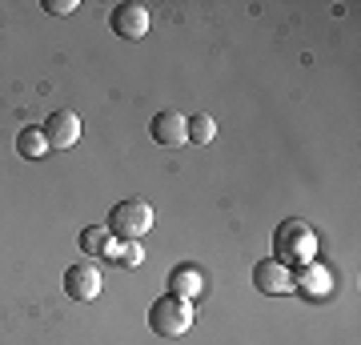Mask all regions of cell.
Segmentation results:
<instances>
[{
	"instance_id": "1",
	"label": "cell",
	"mask_w": 361,
	"mask_h": 345,
	"mask_svg": "<svg viewBox=\"0 0 361 345\" xmlns=\"http://www.w3.org/2000/svg\"><path fill=\"white\" fill-rule=\"evenodd\" d=\"M273 249H277L281 265H313L317 237H313V229L305 221H281L277 233H273Z\"/></svg>"
},
{
	"instance_id": "2",
	"label": "cell",
	"mask_w": 361,
	"mask_h": 345,
	"mask_svg": "<svg viewBox=\"0 0 361 345\" xmlns=\"http://www.w3.org/2000/svg\"><path fill=\"white\" fill-rule=\"evenodd\" d=\"M104 229L113 233V237H121V241H137V237H145V233L153 229V209H149L145 201H137V197L116 201Z\"/></svg>"
},
{
	"instance_id": "3",
	"label": "cell",
	"mask_w": 361,
	"mask_h": 345,
	"mask_svg": "<svg viewBox=\"0 0 361 345\" xmlns=\"http://www.w3.org/2000/svg\"><path fill=\"white\" fill-rule=\"evenodd\" d=\"M193 325V301H180V297H161L149 309V329L157 337H185Z\"/></svg>"
},
{
	"instance_id": "4",
	"label": "cell",
	"mask_w": 361,
	"mask_h": 345,
	"mask_svg": "<svg viewBox=\"0 0 361 345\" xmlns=\"http://www.w3.org/2000/svg\"><path fill=\"white\" fill-rule=\"evenodd\" d=\"M253 285H257L261 293H269V297H281V293H293V289H297L293 269L281 265L277 257H265V261L253 265Z\"/></svg>"
},
{
	"instance_id": "5",
	"label": "cell",
	"mask_w": 361,
	"mask_h": 345,
	"mask_svg": "<svg viewBox=\"0 0 361 345\" xmlns=\"http://www.w3.org/2000/svg\"><path fill=\"white\" fill-rule=\"evenodd\" d=\"M109 25H113V32L121 40H141L149 32V8L137 4V0H121L113 8V16H109Z\"/></svg>"
},
{
	"instance_id": "6",
	"label": "cell",
	"mask_w": 361,
	"mask_h": 345,
	"mask_svg": "<svg viewBox=\"0 0 361 345\" xmlns=\"http://www.w3.org/2000/svg\"><path fill=\"white\" fill-rule=\"evenodd\" d=\"M44 141H49V149H56V153H65V149H73V145L80 141V116L77 113H52L49 121H44Z\"/></svg>"
},
{
	"instance_id": "7",
	"label": "cell",
	"mask_w": 361,
	"mask_h": 345,
	"mask_svg": "<svg viewBox=\"0 0 361 345\" xmlns=\"http://www.w3.org/2000/svg\"><path fill=\"white\" fill-rule=\"evenodd\" d=\"M65 293L73 301H92V297L101 293V273H97V265H89V261L68 265L65 269Z\"/></svg>"
},
{
	"instance_id": "8",
	"label": "cell",
	"mask_w": 361,
	"mask_h": 345,
	"mask_svg": "<svg viewBox=\"0 0 361 345\" xmlns=\"http://www.w3.org/2000/svg\"><path fill=\"white\" fill-rule=\"evenodd\" d=\"M185 125H189V116H185V113H157L153 121H149V133H153L157 145H165V149H180V145H189Z\"/></svg>"
},
{
	"instance_id": "9",
	"label": "cell",
	"mask_w": 361,
	"mask_h": 345,
	"mask_svg": "<svg viewBox=\"0 0 361 345\" xmlns=\"http://www.w3.org/2000/svg\"><path fill=\"white\" fill-rule=\"evenodd\" d=\"M201 289H205V273H201L197 265H177L173 273H169V297L193 301Z\"/></svg>"
},
{
	"instance_id": "10",
	"label": "cell",
	"mask_w": 361,
	"mask_h": 345,
	"mask_svg": "<svg viewBox=\"0 0 361 345\" xmlns=\"http://www.w3.org/2000/svg\"><path fill=\"white\" fill-rule=\"evenodd\" d=\"M80 249H85L89 257H109V249H113V233L104 229V225L80 229Z\"/></svg>"
},
{
	"instance_id": "11",
	"label": "cell",
	"mask_w": 361,
	"mask_h": 345,
	"mask_svg": "<svg viewBox=\"0 0 361 345\" xmlns=\"http://www.w3.org/2000/svg\"><path fill=\"white\" fill-rule=\"evenodd\" d=\"M16 153L25 157V161H37V157H44V153H49L44 133H40V128H20V133H16Z\"/></svg>"
},
{
	"instance_id": "12",
	"label": "cell",
	"mask_w": 361,
	"mask_h": 345,
	"mask_svg": "<svg viewBox=\"0 0 361 345\" xmlns=\"http://www.w3.org/2000/svg\"><path fill=\"white\" fill-rule=\"evenodd\" d=\"M185 133H189V141L193 145H209L213 137H217V121L209 113H193L189 116V125H185Z\"/></svg>"
},
{
	"instance_id": "13",
	"label": "cell",
	"mask_w": 361,
	"mask_h": 345,
	"mask_svg": "<svg viewBox=\"0 0 361 345\" xmlns=\"http://www.w3.org/2000/svg\"><path fill=\"white\" fill-rule=\"evenodd\" d=\"M109 257H113V261H116L121 269H137V265L145 261V249H141L137 241H121V245L113 241V249H109Z\"/></svg>"
},
{
	"instance_id": "14",
	"label": "cell",
	"mask_w": 361,
	"mask_h": 345,
	"mask_svg": "<svg viewBox=\"0 0 361 345\" xmlns=\"http://www.w3.org/2000/svg\"><path fill=\"white\" fill-rule=\"evenodd\" d=\"M293 282L301 285V289H310L313 297L329 293V273H325V269H317V265H310L305 273H301V277H293Z\"/></svg>"
},
{
	"instance_id": "15",
	"label": "cell",
	"mask_w": 361,
	"mask_h": 345,
	"mask_svg": "<svg viewBox=\"0 0 361 345\" xmlns=\"http://www.w3.org/2000/svg\"><path fill=\"white\" fill-rule=\"evenodd\" d=\"M44 8L52 16H68V13H77V0H44Z\"/></svg>"
}]
</instances>
